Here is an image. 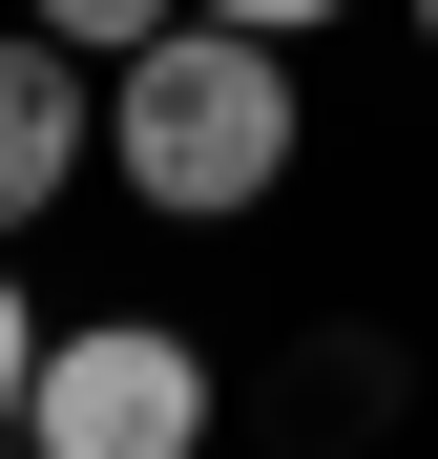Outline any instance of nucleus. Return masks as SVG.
Masks as SVG:
<instances>
[{
    "label": "nucleus",
    "mask_w": 438,
    "mask_h": 459,
    "mask_svg": "<svg viewBox=\"0 0 438 459\" xmlns=\"http://www.w3.org/2000/svg\"><path fill=\"white\" fill-rule=\"evenodd\" d=\"M105 168H125V209H167V230L271 209V188H292V42H251V22L125 42V63H105Z\"/></svg>",
    "instance_id": "obj_1"
},
{
    "label": "nucleus",
    "mask_w": 438,
    "mask_h": 459,
    "mask_svg": "<svg viewBox=\"0 0 438 459\" xmlns=\"http://www.w3.org/2000/svg\"><path fill=\"white\" fill-rule=\"evenodd\" d=\"M21 459H209V355L167 314H84L21 376Z\"/></svg>",
    "instance_id": "obj_2"
},
{
    "label": "nucleus",
    "mask_w": 438,
    "mask_h": 459,
    "mask_svg": "<svg viewBox=\"0 0 438 459\" xmlns=\"http://www.w3.org/2000/svg\"><path fill=\"white\" fill-rule=\"evenodd\" d=\"M84 168H105V84H84V42L21 22V42H0V251H21Z\"/></svg>",
    "instance_id": "obj_3"
},
{
    "label": "nucleus",
    "mask_w": 438,
    "mask_h": 459,
    "mask_svg": "<svg viewBox=\"0 0 438 459\" xmlns=\"http://www.w3.org/2000/svg\"><path fill=\"white\" fill-rule=\"evenodd\" d=\"M21 22H42V42H84V63H125V42H167V22H188V0H21Z\"/></svg>",
    "instance_id": "obj_4"
},
{
    "label": "nucleus",
    "mask_w": 438,
    "mask_h": 459,
    "mask_svg": "<svg viewBox=\"0 0 438 459\" xmlns=\"http://www.w3.org/2000/svg\"><path fill=\"white\" fill-rule=\"evenodd\" d=\"M21 376H42V292H21V251H0V438H21Z\"/></svg>",
    "instance_id": "obj_5"
},
{
    "label": "nucleus",
    "mask_w": 438,
    "mask_h": 459,
    "mask_svg": "<svg viewBox=\"0 0 438 459\" xmlns=\"http://www.w3.org/2000/svg\"><path fill=\"white\" fill-rule=\"evenodd\" d=\"M188 22H251V42H313V22H355V0H188Z\"/></svg>",
    "instance_id": "obj_6"
},
{
    "label": "nucleus",
    "mask_w": 438,
    "mask_h": 459,
    "mask_svg": "<svg viewBox=\"0 0 438 459\" xmlns=\"http://www.w3.org/2000/svg\"><path fill=\"white\" fill-rule=\"evenodd\" d=\"M417 42H438V0H417Z\"/></svg>",
    "instance_id": "obj_7"
},
{
    "label": "nucleus",
    "mask_w": 438,
    "mask_h": 459,
    "mask_svg": "<svg viewBox=\"0 0 438 459\" xmlns=\"http://www.w3.org/2000/svg\"><path fill=\"white\" fill-rule=\"evenodd\" d=\"M0 459H21V438H0Z\"/></svg>",
    "instance_id": "obj_8"
}]
</instances>
